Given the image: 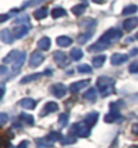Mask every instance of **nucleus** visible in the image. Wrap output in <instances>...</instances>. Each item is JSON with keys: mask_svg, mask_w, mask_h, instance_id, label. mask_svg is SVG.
<instances>
[{"mask_svg": "<svg viewBox=\"0 0 138 148\" xmlns=\"http://www.w3.org/2000/svg\"><path fill=\"white\" fill-rule=\"evenodd\" d=\"M122 38V32H120L119 29H110V30H107L104 34L102 36L100 41L102 42H106L108 45H111L116 41H119Z\"/></svg>", "mask_w": 138, "mask_h": 148, "instance_id": "1", "label": "nucleus"}, {"mask_svg": "<svg viewBox=\"0 0 138 148\" xmlns=\"http://www.w3.org/2000/svg\"><path fill=\"white\" fill-rule=\"evenodd\" d=\"M71 132L73 135L79 136V137H88L89 136V125L85 121L77 122V124H75V125L72 126Z\"/></svg>", "mask_w": 138, "mask_h": 148, "instance_id": "2", "label": "nucleus"}, {"mask_svg": "<svg viewBox=\"0 0 138 148\" xmlns=\"http://www.w3.org/2000/svg\"><path fill=\"white\" fill-rule=\"evenodd\" d=\"M114 83H115V80H114L112 77H108V76H100V77H98V80H96V86H98V88L100 91L111 88L112 86H114Z\"/></svg>", "mask_w": 138, "mask_h": 148, "instance_id": "3", "label": "nucleus"}, {"mask_svg": "<svg viewBox=\"0 0 138 148\" xmlns=\"http://www.w3.org/2000/svg\"><path fill=\"white\" fill-rule=\"evenodd\" d=\"M53 58H54V61H56V64L61 68H65L68 64H69V58L67 57V54L64 53V52H60V50H58V52H54Z\"/></svg>", "mask_w": 138, "mask_h": 148, "instance_id": "4", "label": "nucleus"}, {"mask_svg": "<svg viewBox=\"0 0 138 148\" xmlns=\"http://www.w3.org/2000/svg\"><path fill=\"white\" fill-rule=\"evenodd\" d=\"M44 60H45L44 53H41V52H33L31 56H30V61H29V64H30V67L37 68L38 65H41V64L44 63Z\"/></svg>", "mask_w": 138, "mask_h": 148, "instance_id": "5", "label": "nucleus"}, {"mask_svg": "<svg viewBox=\"0 0 138 148\" xmlns=\"http://www.w3.org/2000/svg\"><path fill=\"white\" fill-rule=\"evenodd\" d=\"M50 88H52V94H53L56 98H63V97H65V94H67V87H65L63 83H56V84H53Z\"/></svg>", "mask_w": 138, "mask_h": 148, "instance_id": "6", "label": "nucleus"}, {"mask_svg": "<svg viewBox=\"0 0 138 148\" xmlns=\"http://www.w3.org/2000/svg\"><path fill=\"white\" fill-rule=\"evenodd\" d=\"M88 86H89V79L75 82V83H72V84L69 86V91H71V92H79V91L83 90V88H87Z\"/></svg>", "mask_w": 138, "mask_h": 148, "instance_id": "7", "label": "nucleus"}, {"mask_svg": "<svg viewBox=\"0 0 138 148\" xmlns=\"http://www.w3.org/2000/svg\"><path fill=\"white\" fill-rule=\"evenodd\" d=\"M30 25H18V26L14 29V36H15V38H22V37H24L29 33V30H30Z\"/></svg>", "mask_w": 138, "mask_h": 148, "instance_id": "8", "label": "nucleus"}, {"mask_svg": "<svg viewBox=\"0 0 138 148\" xmlns=\"http://www.w3.org/2000/svg\"><path fill=\"white\" fill-rule=\"evenodd\" d=\"M14 33L8 29H3L0 32V40L3 41L4 44H12L14 40H15V36H12Z\"/></svg>", "mask_w": 138, "mask_h": 148, "instance_id": "9", "label": "nucleus"}, {"mask_svg": "<svg viewBox=\"0 0 138 148\" xmlns=\"http://www.w3.org/2000/svg\"><path fill=\"white\" fill-rule=\"evenodd\" d=\"M120 120H122V116H120L119 112L114 108H111V112L104 117V121L106 122H115V121H120Z\"/></svg>", "mask_w": 138, "mask_h": 148, "instance_id": "10", "label": "nucleus"}, {"mask_svg": "<svg viewBox=\"0 0 138 148\" xmlns=\"http://www.w3.org/2000/svg\"><path fill=\"white\" fill-rule=\"evenodd\" d=\"M127 58L129 56L127 54H122V53H115L111 56V64L112 65H120V64H123L127 61Z\"/></svg>", "mask_w": 138, "mask_h": 148, "instance_id": "11", "label": "nucleus"}, {"mask_svg": "<svg viewBox=\"0 0 138 148\" xmlns=\"http://www.w3.org/2000/svg\"><path fill=\"white\" fill-rule=\"evenodd\" d=\"M58 110V105L56 102H48L46 105H45L44 110H42V113H41V117H45L48 116V114H50V113H54Z\"/></svg>", "mask_w": 138, "mask_h": 148, "instance_id": "12", "label": "nucleus"}, {"mask_svg": "<svg viewBox=\"0 0 138 148\" xmlns=\"http://www.w3.org/2000/svg\"><path fill=\"white\" fill-rule=\"evenodd\" d=\"M137 26H138V18L137 16L126 19L125 22H123V29H125L126 32H131V30H134Z\"/></svg>", "mask_w": 138, "mask_h": 148, "instance_id": "13", "label": "nucleus"}, {"mask_svg": "<svg viewBox=\"0 0 138 148\" xmlns=\"http://www.w3.org/2000/svg\"><path fill=\"white\" fill-rule=\"evenodd\" d=\"M24 61H26V53H24V52H22V53H20V56L18 57V60L14 63V67H12L14 75H15V73H18L19 69H20V68H22V65L24 64Z\"/></svg>", "mask_w": 138, "mask_h": 148, "instance_id": "14", "label": "nucleus"}, {"mask_svg": "<svg viewBox=\"0 0 138 148\" xmlns=\"http://www.w3.org/2000/svg\"><path fill=\"white\" fill-rule=\"evenodd\" d=\"M56 42H57V45L61 46V48H68V46L72 45V38L68 36H60Z\"/></svg>", "mask_w": 138, "mask_h": 148, "instance_id": "15", "label": "nucleus"}, {"mask_svg": "<svg viewBox=\"0 0 138 148\" xmlns=\"http://www.w3.org/2000/svg\"><path fill=\"white\" fill-rule=\"evenodd\" d=\"M19 106H22L23 109H34L37 106V101L31 98H24L19 102Z\"/></svg>", "mask_w": 138, "mask_h": 148, "instance_id": "16", "label": "nucleus"}, {"mask_svg": "<svg viewBox=\"0 0 138 148\" xmlns=\"http://www.w3.org/2000/svg\"><path fill=\"white\" fill-rule=\"evenodd\" d=\"M50 45H52V41H50L49 37H44V38H41V40L38 41V48H39L41 50H44V52L49 50Z\"/></svg>", "mask_w": 138, "mask_h": 148, "instance_id": "17", "label": "nucleus"}, {"mask_svg": "<svg viewBox=\"0 0 138 148\" xmlns=\"http://www.w3.org/2000/svg\"><path fill=\"white\" fill-rule=\"evenodd\" d=\"M20 56V52L19 50H12V52H10L4 58H3V63H15L18 57Z\"/></svg>", "mask_w": 138, "mask_h": 148, "instance_id": "18", "label": "nucleus"}, {"mask_svg": "<svg viewBox=\"0 0 138 148\" xmlns=\"http://www.w3.org/2000/svg\"><path fill=\"white\" fill-rule=\"evenodd\" d=\"M98 118H99V113L98 112H92V113H89V114H87V117H85V122H87L89 126H92V125L96 124Z\"/></svg>", "mask_w": 138, "mask_h": 148, "instance_id": "19", "label": "nucleus"}, {"mask_svg": "<svg viewBox=\"0 0 138 148\" xmlns=\"http://www.w3.org/2000/svg\"><path fill=\"white\" fill-rule=\"evenodd\" d=\"M48 8L46 7H42V8H38L35 10V12H34V18L37 19V21H42V19H45L46 16H48Z\"/></svg>", "mask_w": 138, "mask_h": 148, "instance_id": "20", "label": "nucleus"}, {"mask_svg": "<svg viewBox=\"0 0 138 148\" xmlns=\"http://www.w3.org/2000/svg\"><path fill=\"white\" fill-rule=\"evenodd\" d=\"M108 44H106V42H102V41H99V42H96L95 45L89 46V52H99V50H104L108 48Z\"/></svg>", "mask_w": 138, "mask_h": 148, "instance_id": "21", "label": "nucleus"}, {"mask_svg": "<svg viewBox=\"0 0 138 148\" xmlns=\"http://www.w3.org/2000/svg\"><path fill=\"white\" fill-rule=\"evenodd\" d=\"M71 58L73 61L81 60V58H83V50H81L80 48H73V49L71 50Z\"/></svg>", "mask_w": 138, "mask_h": 148, "instance_id": "22", "label": "nucleus"}, {"mask_svg": "<svg viewBox=\"0 0 138 148\" xmlns=\"http://www.w3.org/2000/svg\"><path fill=\"white\" fill-rule=\"evenodd\" d=\"M91 38H92V33L87 32V33H84V34H80V36L77 37V42H79V44H87Z\"/></svg>", "mask_w": 138, "mask_h": 148, "instance_id": "23", "label": "nucleus"}, {"mask_svg": "<svg viewBox=\"0 0 138 148\" xmlns=\"http://www.w3.org/2000/svg\"><path fill=\"white\" fill-rule=\"evenodd\" d=\"M45 73H34V75H27V76H24L20 80V83L22 84H26V83H29V82H33V80H37L38 77H41V76H44Z\"/></svg>", "mask_w": 138, "mask_h": 148, "instance_id": "24", "label": "nucleus"}, {"mask_svg": "<svg viewBox=\"0 0 138 148\" xmlns=\"http://www.w3.org/2000/svg\"><path fill=\"white\" fill-rule=\"evenodd\" d=\"M96 97H98V91L95 90V88H88L84 94V98L88 99V101H95Z\"/></svg>", "mask_w": 138, "mask_h": 148, "instance_id": "25", "label": "nucleus"}, {"mask_svg": "<svg viewBox=\"0 0 138 148\" xmlns=\"http://www.w3.org/2000/svg\"><path fill=\"white\" fill-rule=\"evenodd\" d=\"M19 118H20L22 121L26 122L27 125H34V117H33L31 114H27V113H22V114L19 116Z\"/></svg>", "mask_w": 138, "mask_h": 148, "instance_id": "26", "label": "nucleus"}, {"mask_svg": "<svg viewBox=\"0 0 138 148\" xmlns=\"http://www.w3.org/2000/svg\"><path fill=\"white\" fill-rule=\"evenodd\" d=\"M104 61H106V56L100 54V56H96V57H95L94 60H92V64H94V67L100 68V67H103Z\"/></svg>", "mask_w": 138, "mask_h": 148, "instance_id": "27", "label": "nucleus"}, {"mask_svg": "<svg viewBox=\"0 0 138 148\" xmlns=\"http://www.w3.org/2000/svg\"><path fill=\"white\" fill-rule=\"evenodd\" d=\"M65 15H67V11H65L64 8H61V7H57V8H54L53 11H52V16H53L54 19L65 16Z\"/></svg>", "mask_w": 138, "mask_h": 148, "instance_id": "28", "label": "nucleus"}, {"mask_svg": "<svg viewBox=\"0 0 138 148\" xmlns=\"http://www.w3.org/2000/svg\"><path fill=\"white\" fill-rule=\"evenodd\" d=\"M85 8H87V5L85 4H77L72 8V12L75 14L76 16H79V15H83V12L85 11Z\"/></svg>", "mask_w": 138, "mask_h": 148, "instance_id": "29", "label": "nucleus"}, {"mask_svg": "<svg viewBox=\"0 0 138 148\" xmlns=\"http://www.w3.org/2000/svg\"><path fill=\"white\" fill-rule=\"evenodd\" d=\"M81 26L87 27V29H94V27L96 26V21L92 19V18H87V19H84V21L81 22Z\"/></svg>", "mask_w": 138, "mask_h": 148, "instance_id": "30", "label": "nucleus"}, {"mask_svg": "<svg viewBox=\"0 0 138 148\" xmlns=\"http://www.w3.org/2000/svg\"><path fill=\"white\" fill-rule=\"evenodd\" d=\"M137 11H138L137 5H135V4H130V5H127V7H125V8H123L122 14H123V15H131V14L137 12Z\"/></svg>", "mask_w": 138, "mask_h": 148, "instance_id": "31", "label": "nucleus"}, {"mask_svg": "<svg viewBox=\"0 0 138 148\" xmlns=\"http://www.w3.org/2000/svg\"><path fill=\"white\" fill-rule=\"evenodd\" d=\"M68 120H69V116H68L67 113L60 114V117H58V125L61 126V128H64V126L68 124Z\"/></svg>", "mask_w": 138, "mask_h": 148, "instance_id": "32", "label": "nucleus"}, {"mask_svg": "<svg viewBox=\"0 0 138 148\" xmlns=\"http://www.w3.org/2000/svg\"><path fill=\"white\" fill-rule=\"evenodd\" d=\"M48 139H49L52 143H54V141H57V140H63V136H61L60 132H50L49 136H48Z\"/></svg>", "mask_w": 138, "mask_h": 148, "instance_id": "33", "label": "nucleus"}, {"mask_svg": "<svg viewBox=\"0 0 138 148\" xmlns=\"http://www.w3.org/2000/svg\"><path fill=\"white\" fill-rule=\"evenodd\" d=\"M77 71L80 73H92V68L89 67L88 64H81L77 67Z\"/></svg>", "mask_w": 138, "mask_h": 148, "instance_id": "34", "label": "nucleus"}, {"mask_svg": "<svg viewBox=\"0 0 138 148\" xmlns=\"http://www.w3.org/2000/svg\"><path fill=\"white\" fill-rule=\"evenodd\" d=\"M45 1H48V0H29V1H26V3L22 5V8L33 7V5H38V4H41V3H45Z\"/></svg>", "mask_w": 138, "mask_h": 148, "instance_id": "35", "label": "nucleus"}, {"mask_svg": "<svg viewBox=\"0 0 138 148\" xmlns=\"http://www.w3.org/2000/svg\"><path fill=\"white\" fill-rule=\"evenodd\" d=\"M15 25H16V26H18V25H30V19H29L27 15H23V16H20V18H18L15 21Z\"/></svg>", "mask_w": 138, "mask_h": 148, "instance_id": "36", "label": "nucleus"}, {"mask_svg": "<svg viewBox=\"0 0 138 148\" xmlns=\"http://www.w3.org/2000/svg\"><path fill=\"white\" fill-rule=\"evenodd\" d=\"M61 141H63V144H73V143H76V137L73 136V133H71V135L63 137Z\"/></svg>", "mask_w": 138, "mask_h": 148, "instance_id": "37", "label": "nucleus"}, {"mask_svg": "<svg viewBox=\"0 0 138 148\" xmlns=\"http://www.w3.org/2000/svg\"><path fill=\"white\" fill-rule=\"evenodd\" d=\"M129 72H130V73H137V72H138V60H137V61H134V63L130 64Z\"/></svg>", "mask_w": 138, "mask_h": 148, "instance_id": "38", "label": "nucleus"}, {"mask_svg": "<svg viewBox=\"0 0 138 148\" xmlns=\"http://www.w3.org/2000/svg\"><path fill=\"white\" fill-rule=\"evenodd\" d=\"M0 121H1V125H4L5 122H7V114L1 113V114H0Z\"/></svg>", "mask_w": 138, "mask_h": 148, "instance_id": "39", "label": "nucleus"}, {"mask_svg": "<svg viewBox=\"0 0 138 148\" xmlns=\"http://www.w3.org/2000/svg\"><path fill=\"white\" fill-rule=\"evenodd\" d=\"M27 147H29V141H27V140H24V141H22V143L19 144L18 148H27Z\"/></svg>", "mask_w": 138, "mask_h": 148, "instance_id": "40", "label": "nucleus"}, {"mask_svg": "<svg viewBox=\"0 0 138 148\" xmlns=\"http://www.w3.org/2000/svg\"><path fill=\"white\" fill-rule=\"evenodd\" d=\"M131 132H133L134 135H137V136H138V124H134L133 128H131Z\"/></svg>", "mask_w": 138, "mask_h": 148, "instance_id": "41", "label": "nucleus"}, {"mask_svg": "<svg viewBox=\"0 0 138 148\" xmlns=\"http://www.w3.org/2000/svg\"><path fill=\"white\" fill-rule=\"evenodd\" d=\"M7 19H8V15H1V18H0V22H5V21H7Z\"/></svg>", "mask_w": 138, "mask_h": 148, "instance_id": "42", "label": "nucleus"}, {"mask_svg": "<svg viewBox=\"0 0 138 148\" xmlns=\"http://www.w3.org/2000/svg\"><path fill=\"white\" fill-rule=\"evenodd\" d=\"M96 4H103V3H106V0H94Z\"/></svg>", "mask_w": 138, "mask_h": 148, "instance_id": "43", "label": "nucleus"}, {"mask_svg": "<svg viewBox=\"0 0 138 148\" xmlns=\"http://www.w3.org/2000/svg\"><path fill=\"white\" fill-rule=\"evenodd\" d=\"M4 91H5L4 86H1V99H3V97H4Z\"/></svg>", "mask_w": 138, "mask_h": 148, "instance_id": "44", "label": "nucleus"}, {"mask_svg": "<svg viewBox=\"0 0 138 148\" xmlns=\"http://www.w3.org/2000/svg\"><path fill=\"white\" fill-rule=\"evenodd\" d=\"M5 71H7V69H5V67H1V75H4Z\"/></svg>", "mask_w": 138, "mask_h": 148, "instance_id": "45", "label": "nucleus"}, {"mask_svg": "<svg viewBox=\"0 0 138 148\" xmlns=\"http://www.w3.org/2000/svg\"><path fill=\"white\" fill-rule=\"evenodd\" d=\"M8 148H15V147H12V145H11V147H8Z\"/></svg>", "mask_w": 138, "mask_h": 148, "instance_id": "46", "label": "nucleus"}, {"mask_svg": "<svg viewBox=\"0 0 138 148\" xmlns=\"http://www.w3.org/2000/svg\"><path fill=\"white\" fill-rule=\"evenodd\" d=\"M130 148H138V147H130Z\"/></svg>", "mask_w": 138, "mask_h": 148, "instance_id": "47", "label": "nucleus"}, {"mask_svg": "<svg viewBox=\"0 0 138 148\" xmlns=\"http://www.w3.org/2000/svg\"><path fill=\"white\" fill-rule=\"evenodd\" d=\"M137 40H138V34H137Z\"/></svg>", "mask_w": 138, "mask_h": 148, "instance_id": "48", "label": "nucleus"}]
</instances>
